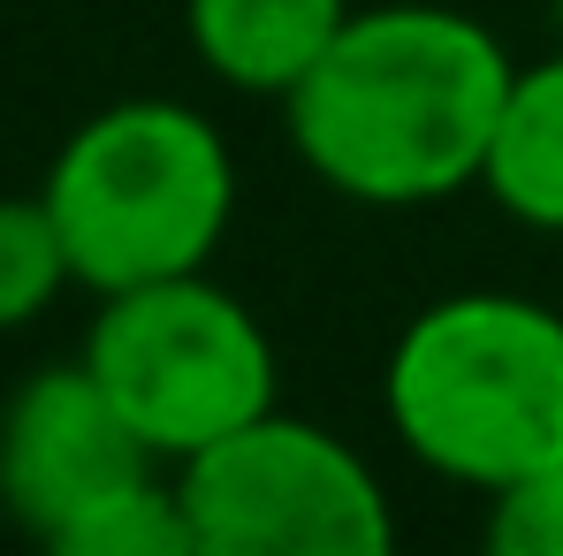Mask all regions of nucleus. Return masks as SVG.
Instances as JSON below:
<instances>
[{
    "mask_svg": "<svg viewBox=\"0 0 563 556\" xmlns=\"http://www.w3.org/2000/svg\"><path fill=\"white\" fill-rule=\"evenodd\" d=\"M549 23H556V46H563V0H549Z\"/></svg>",
    "mask_w": 563,
    "mask_h": 556,
    "instance_id": "f8f14e48",
    "label": "nucleus"
},
{
    "mask_svg": "<svg viewBox=\"0 0 563 556\" xmlns=\"http://www.w3.org/2000/svg\"><path fill=\"white\" fill-rule=\"evenodd\" d=\"M487 549L495 556H563V458L487 495Z\"/></svg>",
    "mask_w": 563,
    "mask_h": 556,
    "instance_id": "9b49d317",
    "label": "nucleus"
},
{
    "mask_svg": "<svg viewBox=\"0 0 563 556\" xmlns=\"http://www.w3.org/2000/svg\"><path fill=\"white\" fill-rule=\"evenodd\" d=\"M54 556H198V534H190L184 519V495H176V480H137V488H122V495H107L92 519H77Z\"/></svg>",
    "mask_w": 563,
    "mask_h": 556,
    "instance_id": "9d476101",
    "label": "nucleus"
},
{
    "mask_svg": "<svg viewBox=\"0 0 563 556\" xmlns=\"http://www.w3.org/2000/svg\"><path fill=\"white\" fill-rule=\"evenodd\" d=\"M479 190L518 221L563 237V46L549 62H526L503 92L495 138H487V168Z\"/></svg>",
    "mask_w": 563,
    "mask_h": 556,
    "instance_id": "6e6552de",
    "label": "nucleus"
},
{
    "mask_svg": "<svg viewBox=\"0 0 563 556\" xmlns=\"http://www.w3.org/2000/svg\"><path fill=\"white\" fill-rule=\"evenodd\" d=\"M518 62L503 39L442 0L351 8L312 77L282 99L289 153L351 206H442L479 184L487 138Z\"/></svg>",
    "mask_w": 563,
    "mask_h": 556,
    "instance_id": "f257e3e1",
    "label": "nucleus"
},
{
    "mask_svg": "<svg viewBox=\"0 0 563 556\" xmlns=\"http://www.w3.org/2000/svg\"><path fill=\"white\" fill-rule=\"evenodd\" d=\"M161 458L137 443V427L114 412L85 359L38 367L0 404V511L31 542H62L77 519H92L107 495L153 480Z\"/></svg>",
    "mask_w": 563,
    "mask_h": 556,
    "instance_id": "423d86ee",
    "label": "nucleus"
},
{
    "mask_svg": "<svg viewBox=\"0 0 563 556\" xmlns=\"http://www.w3.org/2000/svg\"><path fill=\"white\" fill-rule=\"evenodd\" d=\"M77 359L161 465L198 458L206 443L282 404V367L260 313L206 268L107 290Z\"/></svg>",
    "mask_w": 563,
    "mask_h": 556,
    "instance_id": "20e7f679",
    "label": "nucleus"
},
{
    "mask_svg": "<svg viewBox=\"0 0 563 556\" xmlns=\"http://www.w3.org/2000/svg\"><path fill=\"white\" fill-rule=\"evenodd\" d=\"M38 198L69 244L77 290L107 297L198 275L221 252L236 221V153L213 115L184 99H114L62 138Z\"/></svg>",
    "mask_w": 563,
    "mask_h": 556,
    "instance_id": "7ed1b4c3",
    "label": "nucleus"
},
{
    "mask_svg": "<svg viewBox=\"0 0 563 556\" xmlns=\"http://www.w3.org/2000/svg\"><path fill=\"white\" fill-rule=\"evenodd\" d=\"M351 23V0H184L190 54L244 99H289Z\"/></svg>",
    "mask_w": 563,
    "mask_h": 556,
    "instance_id": "0eeeda50",
    "label": "nucleus"
},
{
    "mask_svg": "<svg viewBox=\"0 0 563 556\" xmlns=\"http://www.w3.org/2000/svg\"><path fill=\"white\" fill-rule=\"evenodd\" d=\"M388 435L434 480L495 495L563 458V313L518 290H450L404 320L380 373Z\"/></svg>",
    "mask_w": 563,
    "mask_h": 556,
    "instance_id": "f03ea898",
    "label": "nucleus"
},
{
    "mask_svg": "<svg viewBox=\"0 0 563 556\" xmlns=\"http://www.w3.org/2000/svg\"><path fill=\"white\" fill-rule=\"evenodd\" d=\"M69 244L46 214V198H0V336L31 328L38 313H54V297L69 290Z\"/></svg>",
    "mask_w": 563,
    "mask_h": 556,
    "instance_id": "1a4fd4ad",
    "label": "nucleus"
},
{
    "mask_svg": "<svg viewBox=\"0 0 563 556\" xmlns=\"http://www.w3.org/2000/svg\"><path fill=\"white\" fill-rule=\"evenodd\" d=\"M198 556H388L396 511L374 458L297 412H260L176 465Z\"/></svg>",
    "mask_w": 563,
    "mask_h": 556,
    "instance_id": "39448f33",
    "label": "nucleus"
}]
</instances>
